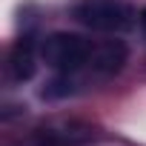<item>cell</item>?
Instances as JSON below:
<instances>
[{"label": "cell", "mask_w": 146, "mask_h": 146, "mask_svg": "<svg viewBox=\"0 0 146 146\" xmlns=\"http://www.w3.org/2000/svg\"><path fill=\"white\" fill-rule=\"evenodd\" d=\"M126 63V46L120 40H106V43H98L92 49V60H89V69H95L98 75L109 78V75H117Z\"/></svg>", "instance_id": "277c9868"}, {"label": "cell", "mask_w": 146, "mask_h": 146, "mask_svg": "<svg viewBox=\"0 0 146 146\" xmlns=\"http://www.w3.org/2000/svg\"><path fill=\"white\" fill-rule=\"evenodd\" d=\"M137 20H140V29H143V32H146V9H143V12H140V17H137Z\"/></svg>", "instance_id": "5b68a950"}, {"label": "cell", "mask_w": 146, "mask_h": 146, "mask_svg": "<svg viewBox=\"0 0 146 146\" xmlns=\"http://www.w3.org/2000/svg\"><path fill=\"white\" fill-rule=\"evenodd\" d=\"M72 17L92 32L117 35L135 26L137 15L126 0H78L72 6Z\"/></svg>", "instance_id": "6da1fadb"}, {"label": "cell", "mask_w": 146, "mask_h": 146, "mask_svg": "<svg viewBox=\"0 0 146 146\" xmlns=\"http://www.w3.org/2000/svg\"><path fill=\"white\" fill-rule=\"evenodd\" d=\"M92 40H83L80 35L72 32H54L40 43V57L49 69L60 75H75L78 69L89 66L92 60Z\"/></svg>", "instance_id": "7a4b0ae2"}, {"label": "cell", "mask_w": 146, "mask_h": 146, "mask_svg": "<svg viewBox=\"0 0 146 146\" xmlns=\"http://www.w3.org/2000/svg\"><path fill=\"white\" fill-rule=\"evenodd\" d=\"M35 69H37V60H35V37L32 35H23L15 40L12 52H9V75L23 83L35 75Z\"/></svg>", "instance_id": "3957f363"}]
</instances>
